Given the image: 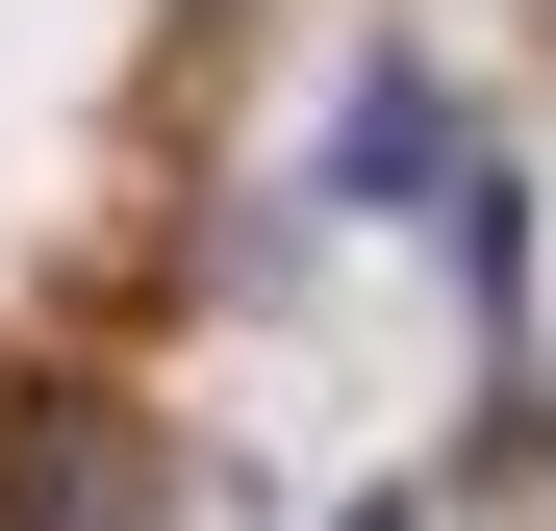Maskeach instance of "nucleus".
<instances>
[{"label":"nucleus","instance_id":"1","mask_svg":"<svg viewBox=\"0 0 556 531\" xmlns=\"http://www.w3.org/2000/svg\"><path fill=\"white\" fill-rule=\"evenodd\" d=\"M0 506H26V531H102V506H152V456H102V430H0Z\"/></svg>","mask_w":556,"mask_h":531}]
</instances>
